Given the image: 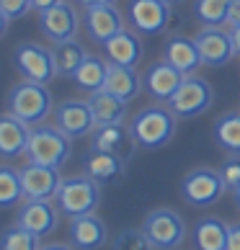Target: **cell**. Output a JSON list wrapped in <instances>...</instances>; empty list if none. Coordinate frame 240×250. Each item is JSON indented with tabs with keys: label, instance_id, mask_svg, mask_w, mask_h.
<instances>
[{
	"label": "cell",
	"instance_id": "6da1fadb",
	"mask_svg": "<svg viewBox=\"0 0 240 250\" xmlns=\"http://www.w3.org/2000/svg\"><path fill=\"white\" fill-rule=\"evenodd\" d=\"M176 114L168 106H147L137 111L132 119V137L142 150H158L165 147L176 134Z\"/></svg>",
	"mask_w": 240,
	"mask_h": 250
},
{
	"label": "cell",
	"instance_id": "7a4b0ae2",
	"mask_svg": "<svg viewBox=\"0 0 240 250\" xmlns=\"http://www.w3.org/2000/svg\"><path fill=\"white\" fill-rule=\"evenodd\" d=\"M8 111L29 126H39L47 122L49 114H54V101H52V93L47 85L21 80L8 93Z\"/></svg>",
	"mask_w": 240,
	"mask_h": 250
},
{
	"label": "cell",
	"instance_id": "3957f363",
	"mask_svg": "<svg viewBox=\"0 0 240 250\" xmlns=\"http://www.w3.org/2000/svg\"><path fill=\"white\" fill-rule=\"evenodd\" d=\"M57 207L65 217L75 219L83 214H93L101 204V183H96L90 175H70L62 178V186L57 191Z\"/></svg>",
	"mask_w": 240,
	"mask_h": 250
},
{
	"label": "cell",
	"instance_id": "277c9868",
	"mask_svg": "<svg viewBox=\"0 0 240 250\" xmlns=\"http://www.w3.org/2000/svg\"><path fill=\"white\" fill-rule=\"evenodd\" d=\"M72 140L65 137L57 126H47L39 124L31 129L29 137V147H26V157L29 163H39V165H49V168H62L72 155Z\"/></svg>",
	"mask_w": 240,
	"mask_h": 250
},
{
	"label": "cell",
	"instance_id": "5b68a950",
	"mask_svg": "<svg viewBox=\"0 0 240 250\" xmlns=\"http://www.w3.org/2000/svg\"><path fill=\"white\" fill-rule=\"evenodd\" d=\"M225 191L227 186L222 175L212 168H194L181 181V196L189 207H212L222 199Z\"/></svg>",
	"mask_w": 240,
	"mask_h": 250
},
{
	"label": "cell",
	"instance_id": "8992f818",
	"mask_svg": "<svg viewBox=\"0 0 240 250\" xmlns=\"http://www.w3.org/2000/svg\"><path fill=\"white\" fill-rule=\"evenodd\" d=\"M212 101H215V88L199 75H186L181 83V88L168 101V108L178 119H194V116L204 114L212 106Z\"/></svg>",
	"mask_w": 240,
	"mask_h": 250
},
{
	"label": "cell",
	"instance_id": "52a82bcc",
	"mask_svg": "<svg viewBox=\"0 0 240 250\" xmlns=\"http://www.w3.org/2000/svg\"><path fill=\"white\" fill-rule=\"evenodd\" d=\"M16 70L18 75L29 83H42V85H49V83L57 78V67H54V57L52 49L42 47L36 42H23L18 44V49L13 54Z\"/></svg>",
	"mask_w": 240,
	"mask_h": 250
},
{
	"label": "cell",
	"instance_id": "ba28073f",
	"mask_svg": "<svg viewBox=\"0 0 240 250\" xmlns=\"http://www.w3.org/2000/svg\"><path fill=\"white\" fill-rule=\"evenodd\" d=\"M145 235L158 250H173L186 240V222L173 209H153L142 222Z\"/></svg>",
	"mask_w": 240,
	"mask_h": 250
},
{
	"label": "cell",
	"instance_id": "9c48e42d",
	"mask_svg": "<svg viewBox=\"0 0 240 250\" xmlns=\"http://www.w3.org/2000/svg\"><path fill=\"white\" fill-rule=\"evenodd\" d=\"M171 16H173V8L168 3H163V0H129L127 5L129 26L145 36H158L163 31H168Z\"/></svg>",
	"mask_w": 240,
	"mask_h": 250
},
{
	"label": "cell",
	"instance_id": "30bf717a",
	"mask_svg": "<svg viewBox=\"0 0 240 250\" xmlns=\"http://www.w3.org/2000/svg\"><path fill=\"white\" fill-rule=\"evenodd\" d=\"M54 126L70 140H80L96 132L93 108L83 98H67L54 108Z\"/></svg>",
	"mask_w": 240,
	"mask_h": 250
},
{
	"label": "cell",
	"instance_id": "8fae6325",
	"mask_svg": "<svg viewBox=\"0 0 240 250\" xmlns=\"http://www.w3.org/2000/svg\"><path fill=\"white\" fill-rule=\"evenodd\" d=\"M39 29L52 44L70 42V39H75L78 31H80V16L75 11V5H70L62 0L57 5L39 11Z\"/></svg>",
	"mask_w": 240,
	"mask_h": 250
},
{
	"label": "cell",
	"instance_id": "7c38bea8",
	"mask_svg": "<svg viewBox=\"0 0 240 250\" xmlns=\"http://www.w3.org/2000/svg\"><path fill=\"white\" fill-rule=\"evenodd\" d=\"M21 183H23V199L31 201H52L62 186L60 168L39 163H26L21 168Z\"/></svg>",
	"mask_w": 240,
	"mask_h": 250
},
{
	"label": "cell",
	"instance_id": "4fadbf2b",
	"mask_svg": "<svg viewBox=\"0 0 240 250\" xmlns=\"http://www.w3.org/2000/svg\"><path fill=\"white\" fill-rule=\"evenodd\" d=\"M183 78H186V75H183L181 70H176L173 64L160 60V62H153L150 67L145 70L142 88H145V93L150 96L153 101H158V104H168V101L173 98V93L181 88Z\"/></svg>",
	"mask_w": 240,
	"mask_h": 250
},
{
	"label": "cell",
	"instance_id": "5bb4252c",
	"mask_svg": "<svg viewBox=\"0 0 240 250\" xmlns=\"http://www.w3.org/2000/svg\"><path fill=\"white\" fill-rule=\"evenodd\" d=\"M194 39H196V47L201 54V64H207V67H222L235 57L230 31L219 29V26H204Z\"/></svg>",
	"mask_w": 240,
	"mask_h": 250
},
{
	"label": "cell",
	"instance_id": "9a60e30c",
	"mask_svg": "<svg viewBox=\"0 0 240 250\" xmlns=\"http://www.w3.org/2000/svg\"><path fill=\"white\" fill-rule=\"evenodd\" d=\"M83 26H86L88 36L93 39L96 44H106L111 36H116L124 26V16L122 11L114 5H93V8H86L83 13Z\"/></svg>",
	"mask_w": 240,
	"mask_h": 250
},
{
	"label": "cell",
	"instance_id": "2e32d148",
	"mask_svg": "<svg viewBox=\"0 0 240 250\" xmlns=\"http://www.w3.org/2000/svg\"><path fill=\"white\" fill-rule=\"evenodd\" d=\"M60 207H54L52 201H31L26 199L23 207L18 209V217H16V225H21L23 229H29L34 235H49L57 229L60 225Z\"/></svg>",
	"mask_w": 240,
	"mask_h": 250
},
{
	"label": "cell",
	"instance_id": "e0dca14e",
	"mask_svg": "<svg viewBox=\"0 0 240 250\" xmlns=\"http://www.w3.org/2000/svg\"><path fill=\"white\" fill-rule=\"evenodd\" d=\"M31 129L34 126L21 122V119L13 116L11 111H8V114H0V157H3V160L23 157L26 147H29Z\"/></svg>",
	"mask_w": 240,
	"mask_h": 250
},
{
	"label": "cell",
	"instance_id": "ac0fdd59",
	"mask_svg": "<svg viewBox=\"0 0 240 250\" xmlns=\"http://www.w3.org/2000/svg\"><path fill=\"white\" fill-rule=\"evenodd\" d=\"M83 168H86V175H90L96 183L109 186V183H119L124 178L127 160L119 157V155H114V152L90 147V150L86 152V160H83Z\"/></svg>",
	"mask_w": 240,
	"mask_h": 250
},
{
	"label": "cell",
	"instance_id": "d6986e66",
	"mask_svg": "<svg viewBox=\"0 0 240 250\" xmlns=\"http://www.w3.org/2000/svg\"><path fill=\"white\" fill-rule=\"evenodd\" d=\"M163 60L181 70L183 75H194L201 67V54L196 47V39H189L183 34H173L163 44Z\"/></svg>",
	"mask_w": 240,
	"mask_h": 250
},
{
	"label": "cell",
	"instance_id": "ffe728a7",
	"mask_svg": "<svg viewBox=\"0 0 240 250\" xmlns=\"http://www.w3.org/2000/svg\"><path fill=\"white\" fill-rule=\"evenodd\" d=\"M109 240V229L104 219L93 214H83L70 219V243L75 250H98L104 248Z\"/></svg>",
	"mask_w": 240,
	"mask_h": 250
},
{
	"label": "cell",
	"instance_id": "44dd1931",
	"mask_svg": "<svg viewBox=\"0 0 240 250\" xmlns=\"http://www.w3.org/2000/svg\"><path fill=\"white\" fill-rule=\"evenodd\" d=\"M104 47V54L111 64H122V67H137L142 60V42H140V34L134 29H122L116 36H111Z\"/></svg>",
	"mask_w": 240,
	"mask_h": 250
},
{
	"label": "cell",
	"instance_id": "7402d4cb",
	"mask_svg": "<svg viewBox=\"0 0 240 250\" xmlns=\"http://www.w3.org/2000/svg\"><path fill=\"white\" fill-rule=\"evenodd\" d=\"M90 145L96 150H106V152H114L119 157L129 160L134 152V137H132V129H127L124 124H109V126H96V132L90 134Z\"/></svg>",
	"mask_w": 240,
	"mask_h": 250
},
{
	"label": "cell",
	"instance_id": "603a6c76",
	"mask_svg": "<svg viewBox=\"0 0 240 250\" xmlns=\"http://www.w3.org/2000/svg\"><path fill=\"white\" fill-rule=\"evenodd\" d=\"M104 90L114 93L122 101H134L142 90V78L137 75L134 67H122V64H111L109 62V75H106V85Z\"/></svg>",
	"mask_w": 240,
	"mask_h": 250
},
{
	"label": "cell",
	"instance_id": "cb8c5ba5",
	"mask_svg": "<svg viewBox=\"0 0 240 250\" xmlns=\"http://www.w3.org/2000/svg\"><path fill=\"white\" fill-rule=\"evenodd\" d=\"M88 104H90V108H93L96 126L124 124V119H127V101L116 98L114 93H109V90H98V93H90Z\"/></svg>",
	"mask_w": 240,
	"mask_h": 250
},
{
	"label": "cell",
	"instance_id": "d4e9b609",
	"mask_svg": "<svg viewBox=\"0 0 240 250\" xmlns=\"http://www.w3.org/2000/svg\"><path fill=\"white\" fill-rule=\"evenodd\" d=\"M227 227L219 217H204L194 225L196 250H227Z\"/></svg>",
	"mask_w": 240,
	"mask_h": 250
},
{
	"label": "cell",
	"instance_id": "484cf974",
	"mask_svg": "<svg viewBox=\"0 0 240 250\" xmlns=\"http://www.w3.org/2000/svg\"><path fill=\"white\" fill-rule=\"evenodd\" d=\"M106 75H109V60H101L96 54H88L83 64L78 67V72L72 75L75 85L86 93H98L106 85Z\"/></svg>",
	"mask_w": 240,
	"mask_h": 250
},
{
	"label": "cell",
	"instance_id": "4316f807",
	"mask_svg": "<svg viewBox=\"0 0 240 250\" xmlns=\"http://www.w3.org/2000/svg\"><path fill=\"white\" fill-rule=\"evenodd\" d=\"M52 57H54V67H57V75L62 78H72L78 72V67L83 64V60L88 57L86 47L80 42L70 39V42H60L52 47Z\"/></svg>",
	"mask_w": 240,
	"mask_h": 250
},
{
	"label": "cell",
	"instance_id": "83f0119b",
	"mask_svg": "<svg viewBox=\"0 0 240 250\" xmlns=\"http://www.w3.org/2000/svg\"><path fill=\"white\" fill-rule=\"evenodd\" d=\"M215 142L227 155H240V111H227L215 122Z\"/></svg>",
	"mask_w": 240,
	"mask_h": 250
},
{
	"label": "cell",
	"instance_id": "f1b7e54d",
	"mask_svg": "<svg viewBox=\"0 0 240 250\" xmlns=\"http://www.w3.org/2000/svg\"><path fill=\"white\" fill-rule=\"evenodd\" d=\"M230 16V0H194V18L201 26H225Z\"/></svg>",
	"mask_w": 240,
	"mask_h": 250
},
{
	"label": "cell",
	"instance_id": "f546056e",
	"mask_svg": "<svg viewBox=\"0 0 240 250\" xmlns=\"http://www.w3.org/2000/svg\"><path fill=\"white\" fill-rule=\"evenodd\" d=\"M23 199V183H21V170L11 165H0V209L16 207Z\"/></svg>",
	"mask_w": 240,
	"mask_h": 250
},
{
	"label": "cell",
	"instance_id": "4dcf8cb0",
	"mask_svg": "<svg viewBox=\"0 0 240 250\" xmlns=\"http://www.w3.org/2000/svg\"><path fill=\"white\" fill-rule=\"evenodd\" d=\"M0 250H42L39 235L23 229L21 225L8 227L5 232L0 235Z\"/></svg>",
	"mask_w": 240,
	"mask_h": 250
},
{
	"label": "cell",
	"instance_id": "1f68e13d",
	"mask_svg": "<svg viewBox=\"0 0 240 250\" xmlns=\"http://www.w3.org/2000/svg\"><path fill=\"white\" fill-rule=\"evenodd\" d=\"M111 250H155V245L150 243V237L145 235V229H122L116 237H114V245Z\"/></svg>",
	"mask_w": 240,
	"mask_h": 250
},
{
	"label": "cell",
	"instance_id": "d6a6232c",
	"mask_svg": "<svg viewBox=\"0 0 240 250\" xmlns=\"http://www.w3.org/2000/svg\"><path fill=\"white\" fill-rule=\"evenodd\" d=\"M219 175H222L225 186L230 191L240 188V155H230L227 160L219 165Z\"/></svg>",
	"mask_w": 240,
	"mask_h": 250
},
{
	"label": "cell",
	"instance_id": "836d02e7",
	"mask_svg": "<svg viewBox=\"0 0 240 250\" xmlns=\"http://www.w3.org/2000/svg\"><path fill=\"white\" fill-rule=\"evenodd\" d=\"M31 8V0H0V11L5 13L8 21H18V18L29 16Z\"/></svg>",
	"mask_w": 240,
	"mask_h": 250
},
{
	"label": "cell",
	"instance_id": "e575fe53",
	"mask_svg": "<svg viewBox=\"0 0 240 250\" xmlns=\"http://www.w3.org/2000/svg\"><path fill=\"white\" fill-rule=\"evenodd\" d=\"M227 250H240V222L227 227Z\"/></svg>",
	"mask_w": 240,
	"mask_h": 250
},
{
	"label": "cell",
	"instance_id": "d590c367",
	"mask_svg": "<svg viewBox=\"0 0 240 250\" xmlns=\"http://www.w3.org/2000/svg\"><path fill=\"white\" fill-rule=\"evenodd\" d=\"M227 23H230V26H238V23H240V0H230V16H227Z\"/></svg>",
	"mask_w": 240,
	"mask_h": 250
},
{
	"label": "cell",
	"instance_id": "8d00e7d4",
	"mask_svg": "<svg viewBox=\"0 0 240 250\" xmlns=\"http://www.w3.org/2000/svg\"><path fill=\"white\" fill-rule=\"evenodd\" d=\"M230 39H233L235 54H240V23H238V26H230Z\"/></svg>",
	"mask_w": 240,
	"mask_h": 250
},
{
	"label": "cell",
	"instance_id": "74e56055",
	"mask_svg": "<svg viewBox=\"0 0 240 250\" xmlns=\"http://www.w3.org/2000/svg\"><path fill=\"white\" fill-rule=\"evenodd\" d=\"M75 3L83 8H93V5H114L116 0H75Z\"/></svg>",
	"mask_w": 240,
	"mask_h": 250
},
{
	"label": "cell",
	"instance_id": "f35d334b",
	"mask_svg": "<svg viewBox=\"0 0 240 250\" xmlns=\"http://www.w3.org/2000/svg\"><path fill=\"white\" fill-rule=\"evenodd\" d=\"M57 3H62V0H31V5L36 8V11H44V8H52Z\"/></svg>",
	"mask_w": 240,
	"mask_h": 250
},
{
	"label": "cell",
	"instance_id": "ab89813d",
	"mask_svg": "<svg viewBox=\"0 0 240 250\" xmlns=\"http://www.w3.org/2000/svg\"><path fill=\"white\" fill-rule=\"evenodd\" d=\"M42 250H75V248H70V245H65V243H52V245H44Z\"/></svg>",
	"mask_w": 240,
	"mask_h": 250
},
{
	"label": "cell",
	"instance_id": "60d3db41",
	"mask_svg": "<svg viewBox=\"0 0 240 250\" xmlns=\"http://www.w3.org/2000/svg\"><path fill=\"white\" fill-rule=\"evenodd\" d=\"M8 23H11V21H8V18H5V13L0 11V36L5 34V29H8Z\"/></svg>",
	"mask_w": 240,
	"mask_h": 250
},
{
	"label": "cell",
	"instance_id": "b9f144b4",
	"mask_svg": "<svg viewBox=\"0 0 240 250\" xmlns=\"http://www.w3.org/2000/svg\"><path fill=\"white\" fill-rule=\"evenodd\" d=\"M233 193H235V204H238V209H240V188H235Z\"/></svg>",
	"mask_w": 240,
	"mask_h": 250
},
{
	"label": "cell",
	"instance_id": "7bdbcfd3",
	"mask_svg": "<svg viewBox=\"0 0 240 250\" xmlns=\"http://www.w3.org/2000/svg\"><path fill=\"white\" fill-rule=\"evenodd\" d=\"M163 3H168V5L173 8V5H178V3H183V0H163Z\"/></svg>",
	"mask_w": 240,
	"mask_h": 250
}]
</instances>
